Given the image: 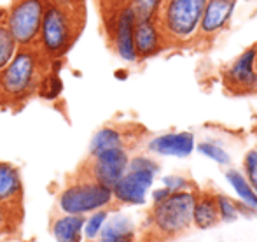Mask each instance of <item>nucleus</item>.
Returning <instances> with one entry per match:
<instances>
[{
	"label": "nucleus",
	"instance_id": "f257e3e1",
	"mask_svg": "<svg viewBox=\"0 0 257 242\" xmlns=\"http://www.w3.org/2000/svg\"><path fill=\"white\" fill-rule=\"evenodd\" d=\"M84 21V6H65L48 0L35 46L51 63L61 60L79 39Z\"/></svg>",
	"mask_w": 257,
	"mask_h": 242
},
{
	"label": "nucleus",
	"instance_id": "f03ea898",
	"mask_svg": "<svg viewBox=\"0 0 257 242\" xmlns=\"http://www.w3.org/2000/svg\"><path fill=\"white\" fill-rule=\"evenodd\" d=\"M51 65L37 46L18 48L13 60L0 74V102L16 106L34 97Z\"/></svg>",
	"mask_w": 257,
	"mask_h": 242
},
{
	"label": "nucleus",
	"instance_id": "7ed1b4c3",
	"mask_svg": "<svg viewBox=\"0 0 257 242\" xmlns=\"http://www.w3.org/2000/svg\"><path fill=\"white\" fill-rule=\"evenodd\" d=\"M196 193V190L173 191L165 200L154 204L149 214L154 242H168L189 230V226L193 225Z\"/></svg>",
	"mask_w": 257,
	"mask_h": 242
},
{
	"label": "nucleus",
	"instance_id": "20e7f679",
	"mask_svg": "<svg viewBox=\"0 0 257 242\" xmlns=\"http://www.w3.org/2000/svg\"><path fill=\"white\" fill-rule=\"evenodd\" d=\"M206 0H163L158 23L168 44H187L198 37Z\"/></svg>",
	"mask_w": 257,
	"mask_h": 242
},
{
	"label": "nucleus",
	"instance_id": "39448f33",
	"mask_svg": "<svg viewBox=\"0 0 257 242\" xmlns=\"http://www.w3.org/2000/svg\"><path fill=\"white\" fill-rule=\"evenodd\" d=\"M112 190L88 178H79L68 184L58 197V207L65 214H86L112 204Z\"/></svg>",
	"mask_w": 257,
	"mask_h": 242
},
{
	"label": "nucleus",
	"instance_id": "423d86ee",
	"mask_svg": "<svg viewBox=\"0 0 257 242\" xmlns=\"http://www.w3.org/2000/svg\"><path fill=\"white\" fill-rule=\"evenodd\" d=\"M46 4L48 0H14L11 4L4 25L20 48L37 44Z\"/></svg>",
	"mask_w": 257,
	"mask_h": 242
},
{
	"label": "nucleus",
	"instance_id": "0eeeda50",
	"mask_svg": "<svg viewBox=\"0 0 257 242\" xmlns=\"http://www.w3.org/2000/svg\"><path fill=\"white\" fill-rule=\"evenodd\" d=\"M135 23L137 20L128 6L103 11V28L108 44L112 46V49L119 58L122 61H128V63L139 61L135 53V42H133Z\"/></svg>",
	"mask_w": 257,
	"mask_h": 242
},
{
	"label": "nucleus",
	"instance_id": "6e6552de",
	"mask_svg": "<svg viewBox=\"0 0 257 242\" xmlns=\"http://www.w3.org/2000/svg\"><path fill=\"white\" fill-rule=\"evenodd\" d=\"M130 153L126 147L105 149L88 158L84 167L79 171V178H88L103 184L107 188H114V184L128 171Z\"/></svg>",
	"mask_w": 257,
	"mask_h": 242
},
{
	"label": "nucleus",
	"instance_id": "1a4fd4ad",
	"mask_svg": "<svg viewBox=\"0 0 257 242\" xmlns=\"http://www.w3.org/2000/svg\"><path fill=\"white\" fill-rule=\"evenodd\" d=\"M222 85L227 93L236 97L257 93L255 46L248 48L222 72Z\"/></svg>",
	"mask_w": 257,
	"mask_h": 242
},
{
	"label": "nucleus",
	"instance_id": "9d476101",
	"mask_svg": "<svg viewBox=\"0 0 257 242\" xmlns=\"http://www.w3.org/2000/svg\"><path fill=\"white\" fill-rule=\"evenodd\" d=\"M156 178L153 171H128L121 179L114 184L112 195L117 202L128 205H142L146 204L147 191L151 190Z\"/></svg>",
	"mask_w": 257,
	"mask_h": 242
},
{
	"label": "nucleus",
	"instance_id": "9b49d317",
	"mask_svg": "<svg viewBox=\"0 0 257 242\" xmlns=\"http://www.w3.org/2000/svg\"><path fill=\"white\" fill-rule=\"evenodd\" d=\"M234 7H236V2H231V0H206L198 37L206 39V41L217 37L229 25Z\"/></svg>",
	"mask_w": 257,
	"mask_h": 242
},
{
	"label": "nucleus",
	"instance_id": "f8f14e48",
	"mask_svg": "<svg viewBox=\"0 0 257 242\" xmlns=\"http://www.w3.org/2000/svg\"><path fill=\"white\" fill-rule=\"evenodd\" d=\"M133 42H135V53L139 60H149L159 55L166 48L165 34L156 21H137L135 32H133Z\"/></svg>",
	"mask_w": 257,
	"mask_h": 242
},
{
	"label": "nucleus",
	"instance_id": "ddd939ff",
	"mask_svg": "<svg viewBox=\"0 0 257 242\" xmlns=\"http://www.w3.org/2000/svg\"><path fill=\"white\" fill-rule=\"evenodd\" d=\"M147 149L154 154H161V156L186 158L196 149V142H194V135L191 132H170L151 139Z\"/></svg>",
	"mask_w": 257,
	"mask_h": 242
},
{
	"label": "nucleus",
	"instance_id": "4468645a",
	"mask_svg": "<svg viewBox=\"0 0 257 242\" xmlns=\"http://www.w3.org/2000/svg\"><path fill=\"white\" fill-rule=\"evenodd\" d=\"M23 200V183L14 165L0 162V205L11 209H21Z\"/></svg>",
	"mask_w": 257,
	"mask_h": 242
},
{
	"label": "nucleus",
	"instance_id": "2eb2a0df",
	"mask_svg": "<svg viewBox=\"0 0 257 242\" xmlns=\"http://www.w3.org/2000/svg\"><path fill=\"white\" fill-rule=\"evenodd\" d=\"M219 209H217L215 193L210 191H198L196 202L193 209V225L198 230H208L219 225Z\"/></svg>",
	"mask_w": 257,
	"mask_h": 242
},
{
	"label": "nucleus",
	"instance_id": "dca6fc26",
	"mask_svg": "<svg viewBox=\"0 0 257 242\" xmlns=\"http://www.w3.org/2000/svg\"><path fill=\"white\" fill-rule=\"evenodd\" d=\"M100 242H135V225L124 214H115L103 223Z\"/></svg>",
	"mask_w": 257,
	"mask_h": 242
},
{
	"label": "nucleus",
	"instance_id": "f3484780",
	"mask_svg": "<svg viewBox=\"0 0 257 242\" xmlns=\"http://www.w3.org/2000/svg\"><path fill=\"white\" fill-rule=\"evenodd\" d=\"M84 223V214H65L54 219L51 232L58 242H81Z\"/></svg>",
	"mask_w": 257,
	"mask_h": 242
},
{
	"label": "nucleus",
	"instance_id": "a211bd4d",
	"mask_svg": "<svg viewBox=\"0 0 257 242\" xmlns=\"http://www.w3.org/2000/svg\"><path fill=\"white\" fill-rule=\"evenodd\" d=\"M114 147H126L124 133L117 126H103L93 135L89 144V156L105 149H114Z\"/></svg>",
	"mask_w": 257,
	"mask_h": 242
},
{
	"label": "nucleus",
	"instance_id": "6ab92c4d",
	"mask_svg": "<svg viewBox=\"0 0 257 242\" xmlns=\"http://www.w3.org/2000/svg\"><path fill=\"white\" fill-rule=\"evenodd\" d=\"M226 179L231 184V188L236 191L241 204H245L247 207L257 211V193L252 190L247 178L240 171H236V169H229V171H226Z\"/></svg>",
	"mask_w": 257,
	"mask_h": 242
},
{
	"label": "nucleus",
	"instance_id": "aec40b11",
	"mask_svg": "<svg viewBox=\"0 0 257 242\" xmlns=\"http://www.w3.org/2000/svg\"><path fill=\"white\" fill-rule=\"evenodd\" d=\"M128 7L137 21H156L163 7V0H130Z\"/></svg>",
	"mask_w": 257,
	"mask_h": 242
},
{
	"label": "nucleus",
	"instance_id": "412c9836",
	"mask_svg": "<svg viewBox=\"0 0 257 242\" xmlns=\"http://www.w3.org/2000/svg\"><path fill=\"white\" fill-rule=\"evenodd\" d=\"M18 48H20V46L16 44V41H14V37L11 35V32L7 30V27L4 23H0V74H2L4 68L9 65V61L13 60Z\"/></svg>",
	"mask_w": 257,
	"mask_h": 242
},
{
	"label": "nucleus",
	"instance_id": "4be33fe9",
	"mask_svg": "<svg viewBox=\"0 0 257 242\" xmlns=\"http://www.w3.org/2000/svg\"><path fill=\"white\" fill-rule=\"evenodd\" d=\"M215 202H217V209H219L220 221L233 223L240 218V202L238 200H233V198L227 197V195L217 193Z\"/></svg>",
	"mask_w": 257,
	"mask_h": 242
},
{
	"label": "nucleus",
	"instance_id": "5701e85b",
	"mask_svg": "<svg viewBox=\"0 0 257 242\" xmlns=\"http://www.w3.org/2000/svg\"><path fill=\"white\" fill-rule=\"evenodd\" d=\"M53 67V65H51ZM61 92V79L60 75L56 74V72L53 70V68H49L48 72H46V75L42 77L41 85H39V90L37 93L41 97H44V99H56L58 95H60Z\"/></svg>",
	"mask_w": 257,
	"mask_h": 242
},
{
	"label": "nucleus",
	"instance_id": "b1692460",
	"mask_svg": "<svg viewBox=\"0 0 257 242\" xmlns=\"http://www.w3.org/2000/svg\"><path fill=\"white\" fill-rule=\"evenodd\" d=\"M196 149L200 151L203 156L210 158V160H213L215 164H219V165H229L231 164L229 153H227L224 147H220L219 144H215V142H200L196 146Z\"/></svg>",
	"mask_w": 257,
	"mask_h": 242
},
{
	"label": "nucleus",
	"instance_id": "393cba45",
	"mask_svg": "<svg viewBox=\"0 0 257 242\" xmlns=\"http://www.w3.org/2000/svg\"><path fill=\"white\" fill-rule=\"evenodd\" d=\"M108 218V211L107 209H98L91 214V218H88V221L84 223V230L82 233H86V239H95L98 237L100 230H102L103 223Z\"/></svg>",
	"mask_w": 257,
	"mask_h": 242
},
{
	"label": "nucleus",
	"instance_id": "a878e982",
	"mask_svg": "<svg viewBox=\"0 0 257 242\" xmlns=\"http://www.w3.org/2000/svg\"><path fill=\"white\" fill-rule=\"evenodd\" d=\"M21 219V209H11L0 205V233L13 232Z\"/></svg>",
	"mask_w": 257,
	"mask_h": 242
},
{
	"label": "nucleus",
	"instance_id": "bb28decb",
	"mask_svg": "<svg viewBox=\"0 0 257 242\" xmlns=\"http://www.w3.org/2000/svg\"><path fill=\"white\" fill-rule=\"evenodd\" d=\"M128 169H132V171H153V172H156V174L159 172V165L156 164L153 158L144 156V154L130 158Z\"/></svg>",
	"mask_w": 257,
	"mask_h": 242
},
{
	"label": "nucleus",
	"instance_id": "cd10ccee",
	"mask_svg": "<svg viewBox=\"0 0 257 242\" xmlns=\"http://www.w3.org/2000/svg\"><path fill=\"white\" fill-rule=\"evenodd\" d=\"M163 186L168 188L170 191H182V190H191L193 188V183L189 181L187 178H184V176H165L163 178Z\"/></svg>",
	"mask_w": 257,
	"mask_h": 242
},
{
	"label": "nucleus",
	"instance_id": "c85d7f7f",
	"mask_svg": "<svg viewBox=\"0 0 257 242\" xmlns=\"http://www.w3.org/2000/svg\"><path fill=\"white\" fill-rule=\"evenodd\" d=\"M255 167H257V149H250V151H247V154H245V158H243V169H245V172H248Z\"/></svg>",
	"mask_w": 257,
	"mask_h": 242
},
{
	"label": "nucleus",
	"instance_id": "c756f323",
	"mask_svg": "<svg viewBox=\"0 0 257 242\" xmlns=\"http://www.w3.org/2000/svg\"><path fill=\"white\" fill-rule=\"evenodd\" d=\"M130 0H102V9L110 11V9H119L122 6H128Z\"/></svg>",
	"mask_w": 257,
	"mask_h": 242
},
{
	"label": "nucleus",
	"instance_id": "7c9ffc66",
	"mask_svg": "<svg viewBox=\"0 0 257 242\" xmlns=\"http://www.w3.org/2000/svg\"><path fill=\"white\" fill-rule=\"evenodd\" d=\"M172 193V191L168 190V188H159V190H154L153 191V200H154V204H158V202H161V200H165L168 195Z\"/></svg>",
	"mask_w": 257,
	"mask_h": 242
},
{
	"label": "nucleus",
	"instance_id": "2f4dec72",
	"mask_svg": "<svg viewBox=\"0 0 257 242\" xmlns=\"http://www.w3.org/2000/svg\"><path fill=\"white\" fill-rule=\"evenodd\" d=\"M247 181L250 183V186H252V190L257 193V167L255 169H252V171H248L247 172Z\"/></svg>",
	"mask_w": 257,
	"mask_h": 242
},
{
	"label": "nucleus",
	"instance_id": "473e14b6",
	"mask_svg": "<svg viewBox=\"0 0 257 242\" xmlns=\"http://www.w3.org/2000/svg\"><path fill=\"white\" fill-rule=\"evenodd\" d=\"M51 2L65 4V6H77V7L84 6V0H51Z\"/></svg>",
	"mask_w": 257,
	"mask_h": 242
},
{
	"label": "nucleus",
	"instance_id": "72a5a7b5",
	"mask_svg": "<svg viewBox=\"0 0 257 242\" xmlns=\"http://www.w3.org/2000/svg\"><path fill=\"white\" fill-rule=\"evenodd\" d=\"M255 55H257V46H255Z\"/></svg>",
	"mask_w": 257,
	"mask_h": 242
},
{
	"label": "nucleus",
	"instance_id": "f704fd0d",
	"mask_svg": "<svg viewBox=\"0 0 257 242\" xmlns=\"http://www.w3.org/2000/svg\"><path fill=\"white\" fill-rule=\"evenodd\" d=\"M231 2H236V0H231Z\"/></svg>",
	"mask_w": 257,
	"mask_h": 242
}]
</instances>
